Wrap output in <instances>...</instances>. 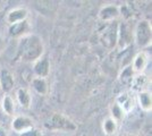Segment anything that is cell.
<instances>
[{
  "mask_svg": "<svg viewBox=\"0 0 152 136\" xmlns=\"http://www.w3.org/2000/svg\"><path fill=\"white\" fill-rule=\"evenodd\" d=\"M45 47L41 38L37 34H27L19 39L18 55L24 61L34 63L43 55Z\"/></svg>",
  "mask_w": 152,
  "mask_h": 136,
  "instance_id": "6da1fadb",
  "label": "cell"
},
{
  "mask_svg": "<svg viewBox=\"0 0 152 136\" xmlns=\"http://www.w3.org/2000/svg\"><path fill=\"white\" fill-rule=\"evenodd\" d=\"M43 126L51 132H75L77 129L76 124L61 113H53L45 120Z\"/></svg>",
  "mask_w": 152,
  "mask_h": 136,
  "instance_id": "7a4b0ae2",
  "label": "cell"
},
{
  "mask_svg": "<svg viewBox=\"0 0 152 136\" xmlns=\"http://www.w3.org/2000/svg\"><path fill=\"white\" fill-rule=\"evenodd\" d=\"M152 27L151 23L146 20H142L134 28V41L140 48H146L151 45Z\"/></svg>",
  "mask_w": 152,
  "mask_h": 136,
  "instance_id": "3957f363",
  "label": "cell"
},
{
  "mask_svg": "<svg viewBox=\"0 0 152 136\" xmlns=\"http://www.w3.org/2000/svg\"><path fill=\"white\" fill-rule=\"evenodd\" d=\"M117 40H118V24L116 22H111L104 27V30L100 34V42L106 49L113 50L117 45Z\"/></svg>",
  "mask_w": 152,
  "mask_h": 136,
  "instance_id": "277c9868",
  "label": "cell"
},
{
  "mask_svg": "<svg viewBox=\"0 0 152 136\" xmlns=\"http://www.w3.org/2000/svg\"><path fill=\"white\" fill-rule=\"evenodd\" d=\"M132 40H134V31L132 30L128 22H123L118 24V40H117V45L119 48L124 49L127 45L131 44Z\"/></svg>",
  "mask_w": 152,
  "mask_h": 136,
  "instance_id": "5b68a950",
  "label": "cell"
},
{
  "mask_svg": "<svg viewBox=\"0 0 152 136\" xmlns=\"http://www.w3.org/2000/svg\"><path fill=\"white\" fill-rule=\"evenodd\" d=\"M121 15V8L116 5H106L99 10V20L104 23H111L117 20Z\"/></svg>",
  "mask_w": 152,
  "mask_h": 136,
  "instance_id": "8992f818",
  "label": "cell"
},
{
  "mask_svg": "<svg viewBox=\"0 0 152 136\" xmlns=\"http://www.w3.org/2000/svg\"><path fill=\"white\" fill-rule=\"evenodd\" d=\"M135 102H136V97L133 95V92H129V91L121 93L116 99V103L121 107L126 115L134 109Z\"/></svg>",
  "mask_w": 152,
  "mask_h": 136,
  "instance_id": "52a82bcc",
  "label": "cell"
},
{
  "mask_svg": "<svg viewBox=\"0 0 152 136\" xmlns=\"http://www.w3.org/2000/svg\"><path fill=\"white\" fill-rule=\"evenodd\" d=\"M34 127V124L30 117L19 115L16 116L12 121V129L18 134H23Z\"/></svg>",
  "mask_w": 152,
  "mask_h": 136,
  "instance_id": "ba28073f",
  "label": "cell"
},
{
  "mask_svg": "<svg viewBox=\"0 0 152 136\" xmlns=\"http://www.w3.org/2000/svg\"><path fill=\"white\" fill-rule=\"evenodd\" d=\"M33 73L35 77L45 78L50 74V61L47 57H41L33 63Z\"/></svg>",
  "mask_w": 152,
  "mask_h": 136,
  "instance_id": "9c48e42d",
  "label": "cell"
},
{
  "mask_svg": "<svg viewBox=\"0 0 152 136\" xmlns=\"http://www.w3.org/2000/svg\"><path fill=\"white\" fill-rule=\"evenodd\" d=\"M8 33L14 39H22L23 36H25L27 34H31V26H30L28 22L26 20L24 22L17 23V24L9 25Z\"/></svg>",
  "mask_w": 152,
  "mask_h": 136,
  "instance_id": "30bf717a",
  "label": "cell"
},
{
  "mask_svg": "<svg viewBox=\"0 0 152 136\" xmlns=\"http://www.w3.org/2000/svg\"><path fill=\"white\" fill-rule=\"evenodd\" d=\"M28 16V10L24 7H18V8H14L9 13L7 14L6 20L9 25H14L20 22H24L27 20Z\"/></svg>",
  "mask_w": 152,
  "mask_h": 136,
  "instance_id": "8fae6325",
  "label": "cell"
},
{
  "mask_svg": "<svg viewBox=\"0 0 152 136\" xmlns=\"http://www.w3.org/2000/svg\"><path fill=\"white\" fill-rule=\"evenodd\" d=\"M151 83V79L149 78L148 75H145L144 73H141V74H135L134 75L133 79L131 82V86H132V91L133 92H142V91H148V86Z\"/></svg>",
  "mask_w": 152,
  "mask_h": 136,
  "instance_id": "7c38bea8",
  "label": "cell"
},
{
  "mask_svg": "<svg viewBox=\"0 0 152 136\" xmlns=\"http://www.w3.org/2000/svg\"><path fill=\"white\" fill-rule=\"evenodd\" d=\"M148 63H149V57H148L146 52L140 51L135 55V57L133 58V63L131 66H132V69L135 74H141L146 68Z\"/></svg>",
  "mask_w": 152,
  "mask_h": 136,
  "instance_id": "4fadbf2b",
  "label": "cell"
},
{
  "mask_svg": "<svg viewBox=\"0 0 152 136\" xmlns=\"http://www.w3.org/2000/svg\"><path fill=\"white\" fill-rule=\"evenodd\" d=\"M14 76L8 69H0V87L5 93H9L14 89Z\"/></svg>",
  "mask_w": 152,
  "mask_h": 136,
  "instance_id": "5bb4252c",
  "label": "cell"
},
{
  "mask_svg": "<svg viewBox=\"0 0 152 136\" xmlns=\"http://www.w3.org/2000/svg\"><path fill=\"white\" fill-rule=\"evenodd\" d=\"M136 101L140 108L145 112H150L152 110V95L149 91H142L136 94Z\"/></svg>",
  "mask_w": 152,
  "mask_h": 136,
  "instance_id": "9a60e30c",
  "label": "cell"
},
{
  "mask_svg": "<svg viewBox=\"0 0 152 136\" xmlns=\"http://www.w3.org/2000/svg\"><path fill=\"white\" fill-rule=\"evenodd\" d=\"M16 97H17V100H18L20 107H23L24 109H30L31 108L32 97L27 89L19 87L17 92H16Z\"/></svg>",
  "mask_w": 152,
  "mask_h": 136,
  "instance_id": "2e32d148",
  "label": "cell"
},
{
  "mask_svg": "<svg viewBox=\"0 0 152 136\" xmlns=\"http://www.w3.org/2000/svg\"><path fill=\"white\" fill-rule=\"evenodd\" d=\"M31 85L33 90L40 95H47L49 92V86H48V82L45 78L34 77L31 81Z\"/></svg>",
  "mask_w": 152,
  "mask_h": 136,
  "instance_id": "e0dca14e",
  "label": "cell"
},
{
  "mask_svg": "<svg viewBox=\"0 0 152 136\" xmlns=\"http://www.w3.org/2000/svg\"><path fill=\"white\" fill-rule=\"evenodd\" d=\"M1 108H2V110L6 115L14 116V113H15V102H14L13 97H10L9 94H6L5 97H2Z\"/></svg>",
  "mask_w": 152,
  "mask_h": 136,
  "instance_id": "ac0fdd59",
  "label": "cell"
},
{
  "mask_svg": "<svg viewBox=\"0 0 152 136\" xmlns=\"http://www.w3.org/2000/svg\"><path fill=\"white\" fill-rule=\"evenodd\" d=\"M117 125H118V124L116 123L113 118L108 117V118H106V119L103 120V123H102V130H103V133L108 136L114 135L115 133L117 132V127H118Z\"/></svg>",
  "mask_w": 152,
  "mask_h": 136,
  "instance_id": "d6986e66",
  "label": "cell"
},
{
  "mask_svg": "<svg viewBox=\"0 0 152 136\" xmlns=\"http://www.w3.org/2000/svg\"><path fill=\"white\" fill-rule=\"evenodd\" d=\"M134 75H135V73L132 69V66H126V67L123 68L121 73L119 74V81L123 84H131Z\"/></svg>",
  "mask_w": 152,
  "mask_h": 136,
  "instance_id": "ffe728a7",
  "label": "cell"
},
{
  "mask_svg": "<svg viewBox=\"0 0 152 136\" xmlns=\"http://www.w3.org/2000/svg\"><path fill=\"white\" fill-rule=\"evenodd\" d=\"M125 115L126 113L124 112V110L116 102L114 104H111V107H110V118H113L116 123L118 124L119 121H121L125 118Z\"/></svg>",
  "mask_w": 152,
  "mask_h": 136,
  "instance_id": "44dd1931",
  "label": "cell"
},
{
  "mask_svg": "<svg viewBox=\"0 0 152 136\" xmlns=\"http://www.w3.org/2000/svg\"><path fill=\"white\" fill-rule=\"evenodd\" d=\"M20 136H45V135H43V133H42L40 129L35 128V127H33V128L28 129L27 132H25V133L20 134Z\"/></svg>",
  "mask_w": 152,
  "mask_h": 136,
  "instance_id": "7402d4cb",
  "label": "cell"
},
{
  "mask_svg": "<svg viewBox=\"0 0 152 136\" xmlns=\"http://www.w3.org/2000/svg\"><path fill=\"white\" fill-rule=\"evenodd\" d=\"M118 136H137V135L133 134V133H121Z\"/></svg>",
  "mask_w": 152,
  "mask_h": 136,
  "instance_id": "603a6c76",
  "label": "cell"
},
{
  "mask_svg": "<svg viewBox=\"0 0 152 136\" xmlns=\"http://www.w3.org/2000/svg\"><path fill=\"white\" fill-rule=\"evenodd\" d=\"M0 136H8L7 135V133H6V130L4 129L1 126H0Z\"/></svg>",
  "mask_w": 152,
  "mask_h": 136,
  "instance_id": "cb8c5ba5",
  "label": "cell"
},
{
  "mask_svg": "<svg viewBox=\"0 0 152 136\" xmlns=\"http://www.w3.org/2000/svg\"><path fill=\"white\" fill-rule=\"evenodd\" d=\"M2 49H4V42H2V39L0 38V52L2 51Z\"/></svg>",
  "mask_w": 152,
  "mask_h": 136,
  "instance_id": "d4e9b609",
  "label": "cell"
},
{
  "mask_svg": "<svg viewBox=\"0 0 152 136\" xmlns=\"http://www.w3.org/2000/svg\"><path fill=\"white\" fill-rule=\"evenodd\" d=\"M81 136H89V135H86V134H82Z\"/></svg>",
  "mask_w": 152,
  "mask_h": 136,
  "instance_id": "484cf974",
  "label": "cell"
}]
</instances>
